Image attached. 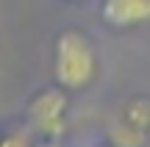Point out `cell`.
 Returning <instances> with one entry per match:
<instances>
[{"label": "cell", "instance_id": "4", "mask_svg": "<svg viewBox=\"0 0 150 147\" xmlns=\"http://www.w3.org/2000/svg\"><path fill=\"white\" fill-rule=\"evenodd\" d=\"M125 120H128L131 131H136V133L150 128V100H134L125 111Z\"/></svg>", "mask_w": 150, "mask_h": 147}, {"label": "cell", "instance_id": "3", "mask_svg": "<svg viewBox=\"0 0 150 147\" xmlns=\"http://www.w3.org/2000/svg\"><path fill=\"white\" fill-rule=\"evenodd\" d=\"M103 20L114 28H131L150 20V0H106Z\"/></svg>", "mask_w": 150, "mask_h": 147}, {"label": "cell", "instance_id": "2", "mask_svg": "<svg viewBox=\"0 0 150 147\" xmlns=\"http://www.w3.org/2000/svg\"><path fill=\"white\" fill-rule=\"evenodd\" d=\"M64 111H67V97L59 89H45L28 106V117H31L33 128L42 133H59L61 122H64Z\"/></svg>", "mask_w": 150, "mask_h": 147}, {"label": "cell", "instance_id": "1", "mask_svg": "<svg viewBox=\"0 0 150 147\" xmlns=\"http://www.w3.org/2000/svg\"><path fill=\"white\" fill-rule=\"evenodd\" d=\"M56 81L64 89H83L95 78V50L81 31H64L56 39Z\"/></svg>", "mask_w": 150, "mask_h": 147}]
</instances>
